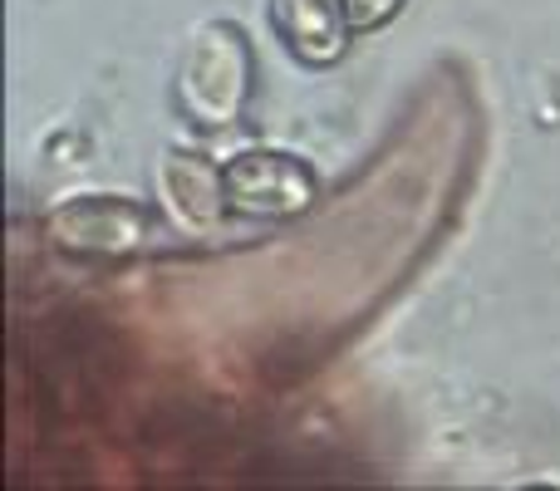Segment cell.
I'll list each match as a JSON object with an SVG mask.
<instances>
[{"label":"cell","mask_w":560,"mask_h":491,"mask_svg":"<svg viewBox=\"0 0 560 491\" xmlns=\"http://www.w3.org/2000/svg\"><path fill=\"white\" fill-rule=\"evenodd\" d=\"M226 177V207L236 217H252V222H285L300 217L315 202L319 183L295 153H276V148H252V153H236L222 167Z\"/></svg>","instance_id":"2"},{"label":"cell","mask_w":560,"mask_h":491,"mask_svg":"<svg viewBox=\"0 0 560 491\" xmlns=\"http://www.w3.org/2000/svg\"><path fill=\"white\" fill-rule=\"evenodd\" d=\"M153 217L128 197H108V192H89V197H69L49 212V242L69 256H128L148 242Z\"/></svg>","instance_id":"3"},{"label":"cell","mask_w":560,"mask_h":491,"mask_svg":"<svg viewBox=\"0 0 560 491\" xmlns=\"http://www.w3.org/2000/svg\"><path fill=\"white\" fill-rule=\"evenodd\" d=\"M158 192H163V207L173 212L177 226H217V217L232 212L222 167H212L202 153H167L163 173H158Z\"/></svg>","instance_id":"5"},{"label":"cell","mask_w":560,"mask_h":491,"mask_svg":"<svg viewBox=\"0 0 560 491\" xmlns=\"http://www.w3.org/2000/svg\"><path fill=\"white\" fill-rule=\"evenodd\" d=\"M271 25L290 59L305 69H329L349 49V15L345 0H271Z\"/></svg>","instance_id":"4"},{"label":"cell","mask_w":560,"mask_h":491,"mask_svg":"<svg viewBox=\"0 0 560 491\" xmlns=\"http://www.w3.org/2000/svg\"><path fill=\"white\" fill-rule=\"evenodd\" d=\"M252 84H256V65L246 30L232 25V20H212V25H202L187 39L173 94L177 108L197 128H232L246 118Z\"/></svg>","instance_id":"1"},{"label":"cell","mask_w":560,"mask_h":491,"mask_svg":"<svg viewBox=\"0 0 560 491\" xmlns=\"http://www.w3.org/2000/svg\"><path fill=\"white\" fill-rule=\"evenodd\" d=\"M408 0H345V15H349V30H354V35H369V30L388 25Z\"/></svg>","instance_id":"6"}]
</instances>
